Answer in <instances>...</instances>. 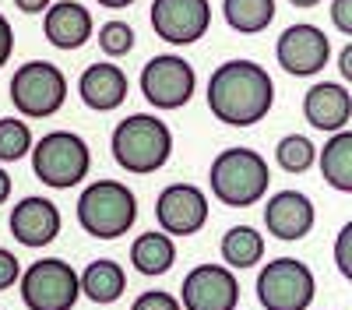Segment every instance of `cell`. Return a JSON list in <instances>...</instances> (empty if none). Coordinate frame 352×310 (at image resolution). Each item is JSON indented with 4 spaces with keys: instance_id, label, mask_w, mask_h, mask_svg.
<instances>
[{
    "instance_id": "5",
    "label": "cell",
    "mask_w": 352,
    "mask_h": 310,
    "mask_svg": "<svg viewBox=\"0 0 352 310\" xmlns=\"http://www.w3.org/2000/svg\"><path fill=\"white\" fill-rule=\"evenodd\" d=\"M32 173L39 184L53 190H67L85 184L88 169H92V148L88 141L74 131H50L39 141H32Z\"/></svg>"
},
{
    "instance_id": "32",
    "label": "cell",
    "mask_w": 352,
    "mask_h": 310,
    "mask_svg": "<svg viewBox=\"0 0 352 310\" xmlns=\"http://www.w3.org/2000/svg\"><path fill=\"white\" fill-rule=\"evenodd\" d=\"M338 74H342V81H352V43H345L338 53Z\"/></svg>"
},
{
    "instance_id": "34",
    "label": "cell",
    "mask_w": 352,
    "mask_h": 310,
    "mask_svg": "<svg viewBox=\"0 0 352 310\" xmlns=\"http://www.w3.org/2000/svg\"><path fill=\"white\" fill-rule=\"evenodd\" d=\"M11 187H14L11 173H8L4 166H0V205H8V197H11Z\"/></svg>"
},
{
    "instance_id": "11",
    "label": "cell",
    "mask_w": 352,
    "mask_h": 310,
    "mask_svg": "<svg viewBox=\"0 0 352 310\" xmlns=\"http://www.w3.org/2000/svg\"><path fill=\"white\" fill-rule=\"evenodd\" d=\"M275 60L285 74L292 78H314L317 71H324L331 60V39L324 28H317L310 21L289 25L275 43Z\"/></svg>"
},
{
    "instance_id": "9",
    "label": "cell",
    "mask_w": 352,
    "mask_h": 310,
    "mask_svg": "<svg viewBox=\"0 0 352 310\" xmlns=\"http://www.w3.org/2000/svg\"><path fill=\"white\" fill-rule=\"evenodd\" d=\"M197 71L180 53H159L141 67V96L155 109H184L194 99Z\"/></svg>"
},
{
    "instance_id": "14",
    "label": "cell",
    "mask_w": 352,
    "mask_h": 310,
    "mask_svg": "<svg viewBox=\"0 0 352 310\" xmlns=\"http://www.w3.org/2000/svg\"><path fill=\"white\" fill-rule=\"evenodd\" d=\"M8 230L21 247H50L64 230L60 208H56L50 197L43 194H28L21 201H14L11 215H8Z\"/></svg>"
},
{
    "instance_id": "7",
    "label": "cell",
    "mask_w": 352,
    "mask_h": 310,
    "mask_svg": "<svg viewBox=\"0 0 352 310\" xmlns=\"http://www.w3.org/2000/svg\"><path fill=\"white\" fill-rule=\"evenodd\" d=\"M18 289H21V303L28 310H74L81 300L78 272L64 258L32 261L21 272Z\"/></svg>"
},
{
    "instance_id": "33",
    "label": "cell",
    "mask_w": 352,
    "mask_h": 310,
    "mask_svg": "<svg viewBox=\"0 0 352 310\" xmlns=\"http://www.w3.org/2000/svg\"><path fill=\"white\" fill-rule=\"evenodd\" d=\"M50 4H53V0H14V8H18L21 14H43Z\"/></svg>"
},
{
    "instance_id": "36",
    "label": "cell",
    "mask_w": 352,
    "mask_h": 310,
    "mask_svg": "<svg viewBox=\"0 0 352 310\" xmlns=\"http://www.w3.org/2000/svg\"><path fill=\"white\" fill-rule=\"evenodd\" d=\"M289 4H292V8H303V11H307V8H317L320 0H289Z\"/></svg>"
},
{
    "instance_id": "35",
    "label": "cell",
    "mask_w": 352,
    "mask_h": 310,
    "mask_svg": "<svg viewBox=\"0 0 352 310\" xmlns=\"http://www.w3.org/2000/svg\"><path fill=\"white\" fill-rule=\"evenodd\" d=\"M99 8H106V11H124V8H131L134 0H96Z\"/></svg>"
},
{
    "instance_id": "6",
    "label": "cell",
    "mask_w": 352,
    "mask_h": 310,
    "mask_svg": "<svg viewBox=\"0 0 352 310\" xmlns=\"http://www.w3.org/2000/svg\"><path fill=\"white\" fill-rule=\"evenodd\" d=\"M11 102L21 117L46 120L53 113H60L67 102V78L64 71L50 60H25L11 74Z\"/></svg>"
},
{
    "instance_id": "23",
    "label": "cell",
    "mask_w": 352,
    "mask_h": 310,
    "mask_svg": "<svg viewBox=\"0 0 352 310\" xmlns=\"http://www.w3.org/2000/svg\"><path fill=\"white\" fill-rule=\"evenodd\" d=\"M222 18L232 32L257 36L275 21V0H222Z\"/></svg>"
},
{
    "instance_id": "25",
    "label": "cell",
    "mask_w": 352,
    "mask_h": 310,
    "mask_svg": "<svg viewBox=\"0 0 352 310\" xmlns=\"http://www.w3.org/2000/svg\"><path fill=\"white\" fill-rule=\"evenodd\" d=\"M32 152V127L21 117H0V166L18 162Z\"/></svg>"
},
{
    "instance_id": "15",
    "label": "cell",
    "mask_w": 352,
    "mask_h": 310,
    "mask_svg": "<svg viewBox=\"0 0 352 310\" xmlns=\"http://www.w3.org/2000/svg\"><path fill=\"white\" fill-rule=\"evenodd\" d=\"M261 219H264V230H268L275 240L296 243V240L310 236L314 222H317V212H314V201L303 190H275L268 197V205H264Z\"/></svg>"
},
{
    "instance_id": "20",
    "label": "cell",
    "mask_w": 352,
    "mask_h": 310,
    "mask_svg": "<svg viewBox=\"0 0 352 310\" xmlns=\"http://www.w3.org/2000/svg\"><path fill=\"white\" fill-rule=\"evenodd\" d=\"M320 177L338 194H352V131H335L317 152Z\"/></svg>"
},
{
    "instance_id": "19",
    "label": "cell",
    "mask_w": 352,
    "mask_h": 310,
    "mask_svg": "<svg viewBox=\"0 0 352 310\" xmlns=\"http://www.w3.org/2000/svg\"><path fill=\"white\" fill-rule=\"evenodd\" d=\"M78 286H81V296H88L92 303H116L127 289V272L120 268V261L113 258H99L92 261L81 275H78Z\"/></svg>"
},
{
    "instance_id": "27",
    "label": "cell",
    "mask_w": 352,
    "mask_h": 310,
    "mask_svg": "<svg viewBox=\"0 0 352 310\" xmlns=\"http://www.w3.org/2000/svg\"><path fill=\"white\" fill-rule=\"evenodd\" d=\"M335 268L342 278H352V222H345L335 236Z\"/></svg>"
},
{
    "instance_id": "28",
    "label": "cell",
    "mask_w": 352,
    "mask_h": 310,
    "mask_svg": "<svg viewBox=\"0 0 352 310\" xmlns=\"http://www.w3.org/2000/svg\"><path fill=\"white\" fill-rule=\"evenodd\" d=\"M131 310H184V307H180V300H176L173 293L152 289V293H141V296L131 303Z\"/></svg>"
},
{
    "instance_id": "31",
    "label": "cell",
    "mask_w": 352,
    "mask_h": 310,
    "mask_svg": "<svg viewBox=\"0 0 352 310\" xmlns=\"http://www.w3.org/2000/svg\"><path fill=\"white\" fill-rule=\"evenodd\" d=\"M11 53H14V28H11V21L4 14H0V71L8 67Z\"/></svg>"
},
{
    "instance_id": "26",
    "label": "cell",
    "mask_w": 352,
    "mask_h": 310,
    "mask_svg": "<svg viewBox=\"0 0 352 310\" xmlns=\"http://www.w3.org/2000/svg\"><path fill=\"white\" fill-rule=\"evenodd\" d=\"M134 43H138L134 28L127 21H120V18H113V21H106L99 28V49L106 56H127L134 49Z\"/></svg>"
},
{
    "instance_id": "10",
    "label": "cell",
    "mask_w": 352,
    "mask_h": 310,
    "mask_svg": "<svg viewBox=\"0 0 352 310\" xmlns=\"http://www.w3.org/2000/svg\"><path fill=\"white\" fill-rule=\"evenodd\" d=\"M152 32L169 46H194L212 28V0H152Z\"/></svg>"
},
{
    "instance_id": "12",
    "label": "cell",
    "mask_w": 352,
    "mask_h": 310,
    "mask_svg": "<svg viewBox=\"0 0 352 310\" xmlns=\"http://www.w3.org/2000/svg\"><path fill=\"white\" fill-rule=\"evenodd\" d=\"M184 310H236L240 307V278L226 265H197L184 275L180 286Z\"/></svg>"
},
{
    "instance_id": "4",
    "label": "cell",
    "mask_w": 352,
    "mask_h": 310,
    "mask_svg": "<svg viewBox=\"0 0 352 310\" xmlns=\"http://www.w3.org/2000/svg\"><path fill=\"white\" fill-rule=\"evenodd\" d=\"M138 222V197L120 180H96L78 194V225L96 240H120Z\"/></svg>"
},
{
    "instance_id": "17",
    "label": "cell",
    "mask_w": 352,
    "mask_h": 310,
    "mask_svg": "<svg viewBox=\"0 0 352 310\" xmlns=\"http://www.w3.org/2000/svg\"><path fill=\"white\" fill-rule=\"evenodd\" d=\"M92 32H96V21L88 14V8L78 4V0H56V4H50L43 11V36L56 49L74 53L92 39Z\"/></svg>"
},
{
    "instance_id": "1",
    "label": "cell",
    "mask_w": 352,
    "mask_h": 310,
    "mask_svg": "<svg viewBox=\"0 0 352 310\" xmlns=\"http://www.w3.org/2000/svg\"><path fill=\"white\" fill-rule=\"evenodd\" d=\"M275 106V81L257 60H226L208 78V109L226 127H254Z\"/></svg>"
},
{
    "instance_id": "8",
    "label": "cell",
    "mask_w": 352,
    "mask_h": 310,
    "mask_svg": "<svg viewBox=\"0 0 352 310\" xmlns=\"http://www.w3.org/2000/svg\"><path fill=\"white\" fill-rule=\"evenodd\" d=\"M254 289L264 310H307L317 296V278L300 258H272L257 272Z\"/></svg>"
},
{
    "instance_id": "22",
    "label": "cell",
    "mask_w": 352,
    "mask_h": 310,
    "mask_svg": "<svg viewBox=\"0 0 352 310\" xmlns=\"http://www.w3.org/2000/svg\"><path fill=\"white\" fill-rule=\"evenodd\" d=\"M131 265L141 272V275H166L173 265H176V243L169 233L162 230H148V233H141L134 243H131Z\"/></svg>"
},
{
    "instance_id": "18",
    "label": "cell",
    "mask_w": 352,
    "mask_h": 310,
    "mask_svg": "<svg viewBox=\"0 0 352 310\" xmlns=\"http://www.w3.org/2000/svg\"><path fill=\"white\" fill-rule=\"evenodd\" d=\"M131 92V81L127 74L116 67L113 60H96V64H88L78 78V96L88 109H96V113H109V109H120L124 99Z\"/></svg>"
},
{
    "instance_id": "29",
    "label": "cell",
    "mask_w": 352,
    "mask_h": 310,
    "mask_svg": "<svg viewBox=\"0 0 352 310\" xmlns=\"http://www.w3.org/2000/svg\"><path fill=\"white\" fill-rule=\"evenodd\" d=\"M18 278H21V265H18V258H14L8 247H0V293L11 289Z\"/></svg>"
},
{
    "instance_id": "13",
    "label": "cell",
    "mask_w": 352,
    "mask_h": 310,
    "mask_svg": "<svg viewBox=\"0 0 352 310\" xmlns=\"http://www.w3.org/2000/svg\"><path fill=\"white\" fill-rule=\"evenodd\" d=\"M155 219L169 236H194L208 222V194L194 184H166L155 197Z\"/></svg>"
},
{
    "instance_id": "24",
    "label": "cell",
    "mask_w": 352,
    "mask_h": 310,
    "mask_svg": "<svg viewBox=\"0 0 352 310\" xmlns=\"http://www.w3.org/2000/svg\"><path fill=\"white\" fill-rule=\"evenodd\" d=\"M275 162L285 169V173L300 177L317 162V145L307 134H285L278 145H275Z\"/></svg>"
},
{
    "instance_id": "21",
    "label": "cell",
    "mask_w": 352,
    "mask_h": 310,
    "mask_svg": "<svg viewBox=\"0 0 352 310\" xmlns=\"http://www.w3.org/2000/svg\"><path fill=\"white\" fill-rule=\"evenodd\" d=\"M222 261L226 268L232 272H243V268H257L264 261V233L254 230V225L240 222V225H229V230L222 233Z\"/></svg>"
},
{
    "instance_id": "30",
    "label": "cell",
    "mask_w": 352,
    "mask_h": 310,
    "mask_svg": "<svg viewBox=\"0 0 352 310\" xmlns=\"http://www.w3.org/2000/svg\"><path fill=\"white\" fill-rule=\"evenodd\" d=\"M331 25L342 36H352V0H331Z\"/></svg>"
},
{
    "instance_id": "3",
    "label": "cell",
    "mask_w": 352,
    "mask_h": 310,
    "mask_svg": "<svg viewBox=\"0 0 352 310\" xmlns=\"http://www.w3.org/2000/svg\"><path fill=\"white\" fill-rule=\"evenodd\" d=\"M208 184H212L215 201H222L226 208H250L268 194L272 169H268V159L261 152L232 145V148H222L212 159Z\"/></svg>"
},
{
    "instance_id": "16",
    "label": "cell",
    "mask_w": 352,
    "mask_h": 310,
    "mask_svg": "<svg viewBox=\"0 0 352 310\" xmlns=\"http://www.w3.org/2000/svg\"><path fill=\"white\" fill-rule=\"evenodd\" d=\"M303 117L314 131L335 134L345 131L352 120V92L342 81H317L303 96Z\"/></svg>"
},
{
    "instance_id": "2",
    "label": "cell",
    "mask_w": 352,
    "mask_h": 310,
    "mask_svg": "<svg viewBox=\"0 0 352 310\" xmlns=\"http://www.w3.org/2000/svg\"><path fill=\"white\" fill-rule=\"evenodd\" d=\"M109 152L116 166L127 169L134 177H148L162 169L173 155V131L162 124L155 113H131L113 127Z\"/></svg>"
}]
</instances>
